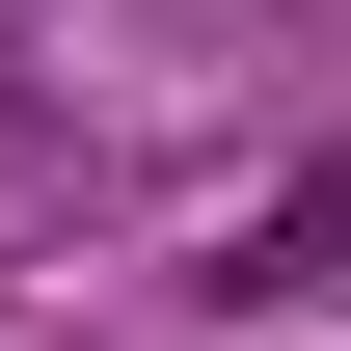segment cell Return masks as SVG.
I'll return each instance as SVG.
<instances>
[{
    "label": "cell",
    "instance_id": "1",
    "mask_svg": "<svg viewBox=\"0 0 351 351\" xmlns=\"http://www.w3.org/2000/svg\"><path fill=\"white\" fill-rule=\"evenodd\" d=\"M324 270H351V162H298V189H270V217L217 243V298H324Z\"/></svg>",
    "mask_w": 351,
    "mask_h": 351
}]
</instances>
